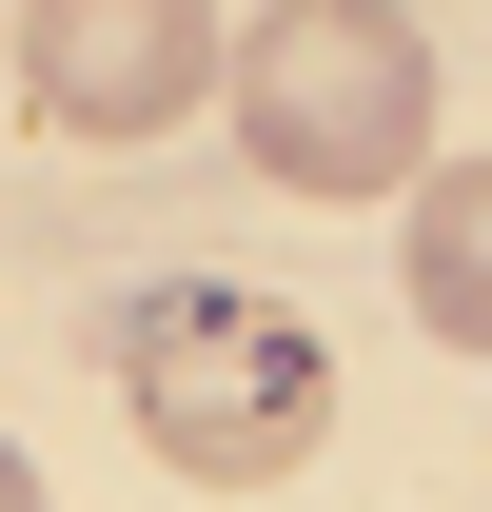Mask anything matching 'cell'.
Instances as JSON below:
<instances>
[{
    "label": "cell",
    "instance_id": "5b68a950",
    "mask_svg": "<svg viewBox=\"0 0 492 512\" xmlns=\"http://www.w3.org/2000/svg\"><path fill=\"white\" fill-rule=\"evenodd\" d=\"M0 512H20V453H0Z\"/></svg>",
    "mask_w": 492,
    "mask_h": 512
},
{
    "label": "cell",
    "instance_id": "3957f363",
    "mask_svg": "<svg viewBox=\"0 0 492 512\" xmlns=\"http://www.w3.org/2000/svg\"><path fill=\"white\" fill-rule=\"evenodd\" d=\"M237 79L217 0H20V99L60 138H178Z\"/></svg>",
    "mask_w": 492,
    "mask_h": 512
},
{
    "label": "cell",
    "instance_id": "6da1fadb",
    "mask_svg": "<svg viewBox=\"0 0 492 512\" xmlns=\"http://www.w3.org/2000/svg\"><path fill=\"white\" fill-rule=\"evenodd\" d=\"M119 414L178 453L197 493H276V473H315V434H335V335H315L296 296L178 276V296L119 316Z\"/></svg>",
    "mask_w": 492,
    "mask_h": 512
},
{
    "label": "cell",
    "instance_id": "7a4b0ae2",
    "mask_svg": "<svg viewBox=\"0 0 492 512\" xmlns=\"http://www.w3.org/2000/svg\"><path fill=\"white\" fill-rule=\"evenodd\" d=\"M217 99H237V158L296 178V197H374V178L433 158V40L394 0H276Z\"/></svg>",
    "mask_w": 492,
    "mask_h": 512
},
{
    "label": "cell",
    "instance_id": "277c9868",
    "mask_svg": "<svg viewBox=\"0 0 492 512\" xmlns=\"http://www.w3.org/2000/svg\"><path fill=\"white\" fill-rule=\"evenodd\" d=\"M414 316L492 355V158H414Z\"/></svg>",
    "mask_w": 492,
    "mask_h": 512
}]
</instances>
